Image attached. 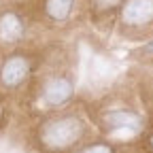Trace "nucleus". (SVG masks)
Masks as SVG:
<instances>
[{
	"label": "nucleus",
	"mask_w": 153,
	"mask_h": 153,
	"mask_svg": "<svg viewBox=\"0 0 153 153\" xmlns=\"http://www.w3.org/2000/svg\"><path fill=\"white\" fill-rule=\"evenodd\" d=\"M96 2H98V7H100V9H111L113 4H117L119 0H96Z\"/></svg>",
	"instance_id": "nucleus-9"
},
{
	"label": "nucleus",
	"mask_w": 153,
	"mask_h": 153,
	"mask_svg": "<svg viewBox=\"0 0 153 153\" xmlns=\"http://www.w3.org/2000/svg\"><path fill=\"white\" fill-rule=\"evenodd\" d=\"M149 49H153V43H151V45H149Z\"/></svg>",
	"instance_id": "nucleus-10"
},
{
	"label": "nucleus",
	"mask_w": 153,
	"mask_h": 153,
	"mask_svg": "<svg viewBox=\"0 0 153 153\" xmlns=\"http://www.w3.org/2000/svg\"><path fill=\"white\" fill-rule=\"evenodd\" d=\"M24 34V24L15 13H4L0 17V38L7 43H15L19 41Z\"/></svg>",
	"instance_id": "nucleus-6"
},
{
	"label": "nucleus",
	"mask_w": 153,
	"mask_h": 153,
	"mask_svg": "<svg viewBox=\"0 0 153 153\" xmlns=\"http://www.w3.org/2000/svg\"><path fill=\"white\" fill-rule=\"evenodd\" d=\"M151 145H153V136H151Z\"/></svg>",
	"instance_id": "nucleus-11"
},
{
	"label": "nucleus",
	"mask_w": 153,
	"mask_h": 153,
	"mask_svg": "<svg viewBox=\"0 0 153 153\" xmlns=\"http://www.w3.org/2000/svg\"><path fill=\"white\" fill-rule=\"evenodd\" d=\"M72 4H74V0H47V15L51 19H55V22H64V19L70 15L72 11Z\"/></svg>",
	"instance_id": "nucleus-7"
},
{
	"label": "nucleus",
	"mask_w": 153,
	"mask_h": 153,
	"mask_svg": "<svg viewBox=\"0 0 153 153\" xmlns=\"http://www.w3.org/2000/svg\"><path fill=\"white\" fill-rule=\"evenodd\" d=\"M72 96V83L64 76H55V79L47 81V85L43 87V100L49 106H60L64 104Z\"/></svg>",
	"instance_id": "nucleus-3"
},
{
	"label": "nucleus",
	"mask_w": 153,
	"mask_h": 153,
	"mask_svg": "<svg viewBox=\"0 0 153 153\" xmlns=\"http://www.w3.org/2000/svg\"><path fill=\"white\" fill-rule=\"evenodd\" d=\"M128 26H145L153 22V0H128L121 11Z\"/></svg>",
	"instance_id": "nucleus-2"
},
{
	"label": "nucleus",
	"mask_w": 153,
	"mask_h": 153,
	"mask_svg": "<svg viewBox=\"0 0 153 153\" xmlns=\"http://www.w3.org/2000/svg\"><path fill=\"white\" fill-rule=\"evenodd\" d=\"M28 72H30V64H28L26 57L13 55V57H9V60L4 62L2 70H0V76H2V83L4 85L15 87V85H19L28 76Z\"/></svg>",
	"instance_id": "nucleus-4"
},
{
	"label": "nucleus",
	"mask_w": 153,
	"mask_h": 153,
	"mask_svg": "<svg viewBox=\"0 0 153 153\" xmlns=\"http://www.w3.org/2000/svg\"><path fill=\"white\" fill-rule=\"evenodd\" d=\"M79 153H113V149H111L108 145L100 143V145H91V147H87V149H83V151H79Z\"/></svg>",
	"instance_id": "nucleus-8"
},
{
	"label": "nucleus",
	"mask_w": 153,
	"mask_h": 153,
	"mask_svg": "<svg viewBox=\"0 0 153 153\" xmlns=\"http://www.w3.org/2000/svg\"><path fill=\"white\" fill-rule=\"evenodd\" d=\"M104 123L111 130H130V132H138L140 130V117L130 111H113L104 117Z\"/></svg>",
	"instance_id": "nucleus-5"
},
{
	"label": "nucleus",
	"mask_w": 153,
	"mask_h": 153,
	"mask_svg": "<svg viewBox=\"0 0 153 153\" xmlns=\"http://www.w3.org/2000/svg\"><path fill=\"white\" fill-rule=\"evenodd\" d=\"M83 134V123L76 117H57L43 126L41 143L51 151H62L72 147Z\"/></svg>",
	"instance_id": "nucleus-1"
}]
</instances>
